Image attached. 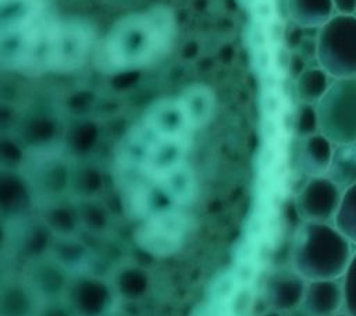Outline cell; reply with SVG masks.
Segmentation results:
<instances>
[{
	"instance_id": "obj_21",
	"label": "cell",
	"mask_w": 356,
	"mask_h": 316,
	"mask_svg": "<svg viewBox=\"0 0 356 316\" xmlns=\"http://www.w3.org/2000/svg\"><path fill=\"white\" fill-rule=\"evenodd\" d=\"M316 36H317V35H316ZM296 52H298L305 60L309 58V57H312V56H316V52H317L316 38L312 39V38L306 36V38L303 39V42L300 43V46H299V49H298Z\"/></svg>"
},
{
	"instance_id": "obj_23",
	"label": "cell",
	"mask_w": 356,
	"mask_h": 316,
	"mask_svg": "<svg viewBox=\"0 0 356 316\" xmlns=\"http://www.w3.org/2000/svg\"><path fill=\"white\" fill-rule=\"evenodd\" d=\"M259 316H282V313L278 312V310H274V309H268V310H266L264 313H261Z\"/></svg>"
},
{
	"instance_id": "obj_3",
	"label": "cell",
	"mask_w": 356,
	"mask_h": 316,
	"mask_svg": "<svg viewBox=\"0 0 356 316\" xmlns=\"http://www.w3.org/2000/svg\"><path fill=\"white\" fill-rule=\"evenodd\" d=\"M177 32L172 11L150 7L117 21L97 45L96 65L106 74H117L146 67L171 47Z\"/></svg>"
},
{
	"instance_id": "obj_18",
	"label": "cell",
	"mask_w": 356,
	"mask_h": 316,
	"mask_svg": "<svg viewBox=\"0 0 356 316\" xmlns=\"http://www.w3.org/2000/svg\"><path fill=\"white\" fill-rule=\"evenodd\" d=\"M305 38H306L305 28H300L299 25H296L293 22H292L291 28H288L285 31V45L292 52H296L299 49V46Z\"/></svg>"
},
{
	"instance_id": "obj_24",
	"label": "cell",
	"mask_w": 356,
	"mask_h": 316,
	"mask_svg": "<svg viewBox=\"0 0 356 316\" xmlns=\"http://www.w3.org/2000/svg\"><path fill=\"white\" fill-rule=\"evenodd\" d=\"M332 316H348L346 313H343V312H339V313H337V315H332Z\"/></svg>"
},
{
	"instance_id": "obj_5",
	"label": "cell",
	"mask_w": 356,
	"mask_h": 316,
	"mask_svg": "<svg viewBox=\"0 0 356 316\" xmlns=\"http://www.w3.org/2000/svg\"><path fill=\"white\" fill-rule=\"evenodd\" d=\"M318 65L332 78H356V15L335 14L317 29Z\"/></svg>"
},
{
	"instance_id": "obj_12",
	"label": "cell",
	"mask_w": 356,
	"mask_h": 316,
	"mask_svg": "<svg viewBox=\"0 0 356 316\" xmlns=\"http://www.w3.org/2000/svg\"><path fill=\"white\" fill-rule=\"evenodd\" d=\"M325 177L341 191L356 184V142L334 145Z\"/></svg>"
},
{
	"instance_id": "obj_13",
	"label": "cell",
	"mask_w": 356,
	"mask_h": 316,
	"mask_svg": "<svg viewBox=\"0 0 356 316\" xmlns=\"http://www.w3.org/2000/svg\"><path fill=\"white\" fill-rule=\"evenodd\" d=\"M46 13V0H0V32Z\"/></svg>"
},
{
	"instance_id": "obj_2",
	"label": "cell",
	"mask_w": 356,
	"mask_h": 316,
	"mask_svg": "<svg viewBox=\"0 0 356 316\" xmlns=\"http://www.w3.org/2000/svg\"><path fill=\"white\" fill-rule=\"evenodd\" d=\"M95 52L90 26L47 13L0 32V68L28 75L70 72Z\"/></svg>"
},
{
	"instance_id": "obj_16",
	"label": "cell",
	"mask_w": 356,
	"mask_h": 316,
	"mask_svg": "<svg viewBox=\"0 0 356 316\" xmlns=\"http://www.w3.org/2000/svg\"><path fill=\"white\" fill-rule=\"evenodd\" d=\"M293 131L299 138L320 132L316 104L299 103L293 113Z\"/></svg>"
},
{
	"instance_id": "obj_20",
	"label": "cell",
	"mask_w": 356,
	"mask_h": 316,
	"mask_svg": "<svg viewBox=\"0 0 356 316\" xmlns=\"http://www.w3.org/2000/svg\"><path fill=\"white\" fill-rule=\"evenodd\" d=\"M334 11L342 15H356V0H331Z\"/></svg>"
},
{
	"instance_id": "obj_14",
	"label": "cell",
	"mask_w": 356,
	"mask_h": 316,
	"mask_svg": "<svg viewBox=\"0 0 356 316\" xmlns=\"http://www.w3.org/2000/svg\"><path fill=\"white\" fill-rule=\"evenodd\" d=\"M330 75L321 67H307L295 79V93L299 103L316 104L330 86Z\"/></svg>"
},
{
	"instance_id": "obj_7",
	"label": "cell",
	"mask_w": 356,
	"mask_h": 316,
	"mask_svg": "<svg viewBox=\"0 0 356 316\" xmlns=\"http://www.w3.org/2000/svg\"><path fill=\"white\" fill-rule=\"evenodd\" d=\"M342 191L325 175L312 177L295 198V210L302 221L330 223L339 206Z\"/></svg>"
},
{
	"instance_id": "obj_8",
	"label": "cell",
	"mask_w": 356,
	"mask_h": 316,
	"mask_svg": "<svg viewBox=\"0 0 356 316\" xmlns=\"http://www.w3.org/2000/svg\"><path fill=\"white\" fill-rule=\"evenodd\" d=\"M306 280L292 269H278L270 273L263 284L261 297L270 309L281 313L302 303Z\"/></svg>"
},
{
	"instance_id": "obj_19",
	"label": "cell",
	"mask_w": 356,
	"mask_h": 316,
	"mask_svg": "<svg viewBox=\"0 0 356 316\" xmlns=\"http://www.w3.org/2000/svg\"><path fill=\"white\" fill-rule=\"evenodd\" d=\"M306 60L298 53V52H292L288 56V63H286V70L289 72V75L296 79L305 70H306Z\"/></svg>"
},
{
	"instance_id": "obj_15",
	"label": "cell",
	"mask_w": 356,
	"mask_h": 316,
	"mask_svg": "<svg viewBox=\"0 0 356 316\" xmlns=\"http://www.w3.org/2000/svg\"><path fill=\"white\" fill-rule=\"evenodd\" d=\"M334 226L356 245V184L342 191Z\"/></svg>"
},
{
	"instance_id": "obj_11",
	"label": "cell",
	"mask_w": 356,
	"mask_h": 316,
	"mask_svg": "<svg viewBox=\"0 0 356 316\" xmlns=\"http://www.w3.org/2000/svg\"><path fill=\"white\" fill-rule=\"evenodd\" d=\"M286 13L305 29H318L335 15L331 0H286Z\"/></svg>"
},
{
	"instance_id": "obj_10",
	"label": "cell",
	"mask_w": 356,
	"mask_h": 316,
	"mask_svg": "<svg viewBox=\"0 0 356 316\" xmlns=\"http://www.w3.org/2000/svg\"><path fill=\"white\" fill-rule=\"evenodd\" d=\"M334 143L321 132L300 138L298 150V164L300 171L312 177H323L327 174Z\"/></svg>"
},
{
	"instance_id": "obj_4",
	"label": "cell",
	"mask_w": 356,
	"mask_h": 316,
	"mask_svg": "<svg viewBox=\"0 0 356 316\" xmlns=\"http://www.w3.org/2000/svg\"><path fill=\"white\" fill-rule=\"evenodd\" d=\"M353 252V244L334 224L303 221L292 239L291 269L306 281L341 278Z\"/></svg>"
},
{
	"instance_id": "obj_9",
	"label": "cell",
	"mask_w": 356,
	"mask_h": 316,
	"mask_svg": "<svg viewBox=\"0 0 356 316\" xmlns=\"http://www.w3.org/2000/svg\"><path fill=\"white\" fill-rule=\"evenodd\" d=\"M300 306L310 316H332L342 312L343 290L341 278L306 281Z\"/></svg>"
},
{
	"instance_id": "obj_17",
	"label": "cell",
	"mask_w": 356,
	"mask_h": 316,
	"mask_svg": "<svg viewBox=\"0 0 356 316\" xmlns=\"http://www.w3.org/2000/svg\"><path fill=\"white\" fill-rule=\"evenodd\" d=\"M343 290V306L342 312L348 316H356V251L349 262L348 269L341 277Z\"/></svg>"
},
{
	"instance_id": "obj_1",
	"label": "cell",
	"mask_w": 356,
	"mask_h": 316,
	"mask_svg": "<svg viewBox=\"0 0 356 316\" xmlns=\"http://www.w3.org/2000/svg\"><path fill=\"white\" fill-rule=\"evenodd\" d=\"M213 104L203 85L161 97L134 121L115 148L113 178L134 242L154 259L177 255L191 232L196 180L189 152Z\"/></svg>"
},
{
	"instance_id": "obj_22",
	"label": "cell",
	"mask_w": 356,
	"mask_h": 316,
	"mask_svg": "<svg viewBox=\"0 0 356 316\" xmlns=\"http://www.w3.org/2000/svg\"><path fill=\"white\" fill-rule=\"evenodd\" d=\"M282 316H310V315L299 305V306H296L293 309H289V310L284 312Z\"/></svg>"
},
{
	"instance_id": "obj_6",
	"label": "cell",
	"mask_w": 356,
	"mask_h": 316,
	"mask_svg": "<svg viewBox=\"0 0 356 316\" xmlns=\"http://www.w3.org/2000/svg\"><path fill=\"white\" fill-rule=\"evenodd\" d=\"M316 110L320 132L334 145L356 142V78H334Z\"/></svg>"
}]
</instances>
